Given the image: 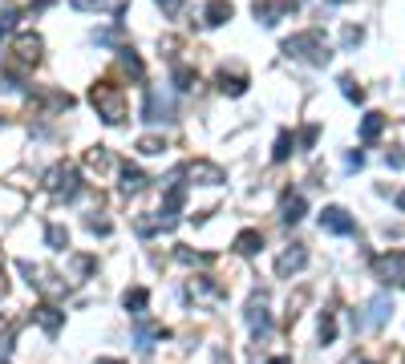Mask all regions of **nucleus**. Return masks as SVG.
<instances>
[{"label":"nucleus","instance_id":"nucleus-1","mask_svg":"<svg viewBox=\"0 0 405 364\" xmlns=\"http://www.w3.org/2000/svg\"><path fill=\"white\" fill-rule=\"evenodd\" d=\"M284 53L288 57H304L312 65H329V49H324L320 33H296V37H288L284 41Z\"/></svg>","mask_w":405,"mask_h":364},{"label":"nucleus","instance_id":"nucleus-2","mask_svg":"<svg viewBox=\"0 0 405 364\" xmlns=\"http://www.w3.org/2000/svg\"><path fill=\"white\" fill-rule=\"evenodd\" d=\"M93 105L101 110V118H106V122H122V118H126V105H122V89L110 85V81L93 85Z\"/></svg>","mask_w":405,"mask_h":364},{"label":"nucleus","instance_id":"nucleus-3","mask_svg":"<svg viewBox=\"0 0 405 364\" xmlns=\"http://www.w3.org/2000/svg\"><path fill=\"white\" fill-rule=\"evenodd\" d=\"M373 271H377L381 284H401L405 288V251H385L373 259Z\"/></svg>","mask_w":405,"mask_h":364},{"label":"nucleus","instance_id":"nucleus-4","mask_svg":"<svg viewBox=\"0 0 405 364\" xmlns=\"http://www.w3.org/2000/svg\"><path fill=\"white\" fill-rule=\"evenodd\" d=\"M49 190L57 199H77V190H81V178H77L73 166H57L49 175Z\"/></svg>","mask_w":405,"mask_h":364},{"label":"nucleus","instance_id":"nucleus-5","mask_svg":"<svg viewBox=\"0 0 405 364\" xmlns=\"http://www.w3.org/2000/svg\"><path fill=\"white\" fill-rule=\"evenodd\" d=\"M142 118L154 122V126H158V122H170V118H175V101L166 98L163 89H150V93H146V110H142Z\"/></svg>","mask_w":405,"mask_h":364},{"label":"nucleus","instance_id":"nucleus-6","mask_svg":"<svg viewBox=\"0 0 405 364\" xmlns=\"http://www.w3.org/2000/svg\"><path fill=\"white\" fill-rule=\"evenodd\" d=\"M320 227H324L329 235H353L357 231L353 214L344 211V207H324V211H320Z\"/></svg>","mask_w":405,"mask_h":364},{"label":"nucleus","instance_id":"nucleus-7","mask_svg":"<svg viewBox=\"0 0 405 364\" xmlns=\"http://www.w3.org/2000/svg\"><path fill=\"white\" fill-rule=\"evenodd\" d=\"M304 264H308V251H304V247H288V251L276 259V271H280V279H288V276H296Z\"/></svg>","mask_w":405,"mask_h":364},{"label":"nucleus","instance_id":"nucleus-8","mask_svg":"<svg viewBox=\"0 0 405 364\" xmlns=\"http://www.w3.org/2000/svg\"><path fill=\"white\" fill-rule=\"evenodd\" d=\"M33 320H37L49 336H57V332H61V324H65V312H57L53 303H41V308H33Z\"/></svg>","mask_w":405,"mask_h":364},{"label":"nucleus","instance_id":"nucleus-9","mask_svg":"<svg viewBox=\"0 0 405 364\" xmlns=\"http://www.w3.org/2000/svg\"><path fill=\"white\" fill-rule=\"evenodd\" d=\"M187 175L195 178V182H202V187H219V182H223V170L211 166V162H190Z\"/></svg>","mask_w":405,"mask_h":364},{"label":"nucleus","instance_id":"nucleus-10","mask_svg":"<svg viewBox=\"0 0 405 364\" xmlns=\"http://www.w3.org/2000/svg\"><path fill=\"white\" fill-rule=\"evenodd\" d=\"M365 312H369V316H365V324H369V328H377V324H385V320H389V312H393V300H389V296H373Z\"/></svg>","mask_w":405,"mask_h":364},{"label":"nucleus","instance_id":"nucleus-11","mask_svg":"<svg viewBox=\"0 0 405 364\" xmlns=\"http://www.w3.org/2000/svg\"><path fill=\"white\" fill-rule=\"evenodd\" d=\"M247 324H252L255 336H267V332H272V316H267L264 300H252V308H247Z\"/></svg>","mask_w":405,"mask_h":364},{"label":"nucleus","instance_id":"nucleus-12","mask_svg":"<svg viewBox=\"0 0 405 364\" xmlns=\"http://www.w3.org/2000/svg\"><path fill=\"white\" fill-rule=\"evenodd\" d=\"M146 303H150V291L146 288H130L126 291V312L130 316H138L142 320V316H146Z\"/></svg>","mask_w":405,"mask_h":364},{"label":"nucleus","instance_id":"nucleus-13","mask_svg":"<svg viewBox=\"0 0 405 364\" xmlns=\"http://www.w3.org/2000/svg\"><path fill=\"white\" fill-rule=\"evenodd\" d=\"M280 219H284V223H300V219H304V199H300V194H288V199H284Z\"/></svg>","mask_w":405,"mask_h":364},{"label":"nucleus","instance_id":"nucleus-14","mask_svg":"<svg viewBox=\"0 0 405 364\" xmlns=\"http://www.w3.org/2000/svg\"><path fill=\"white\" fill-rule=\"evenodd\" d=\"M260 247H264V235H260V231H243V235L235 239V251L240 255H255Z\"/></svg>","mask_w":405,"mask_h":364},{"label":"nucleus","instance_id":"nucleus-15","mask_svg":"<svg viewBox=\"0 0 405 364\" xmlns=\"http://www.w3.org/2000/svg\"><path fill=\"white\" fill-rule=\"evenodd\" d=\"M231 21V4L227 0H211L207 4V25H227Z\"/></svg>","mask_w":405,"mask_h":364},{"label":"nucleus","instance_id":"nucleus-16","mask_svg":"<svg viewBox=\"0 0 405 364\" xmlns=\"http://www.w3.org/2000/svg\"><path fill=\"white\" fill-rule=\"evenodd\" d=\"M142 187H146V175H142L138 166H126V170H122V190H126V194H138Z\"/></svg>","mask_w":405,"mask_h":364},{"label":"nucleus","instance_id":"nucleus-17","mask_svg":"<svg viewBox=\"0 0 405 364\" xmlns=\"http://www.w3.org/2000/svg\"><path fill=\"white\" fill-rule=\"evenodd\" d=\"M385 126V113H365V122H361V142H373Z\"/></svg>","mask_w":405,"mask_h":364},{"label":"nucleus","instance_id":"nucleus-18","mask_svg":"<svg viewBox=\"0 0 405 364\" xmlns=\"http://www.w3.org/2000/svg\"><path fill=\"white\" fill-rule=\"evenodd\" d=\"M16 57H21V61H37L41 57V37H21L16 41Z\"/></svg>","mask_w":405,"mask_h":364},{"label":"nucleus","instance_id":"nucleus-19","mask_svg":"<svg viewBox=\"0 0 405 364\" xmlns=\"http://www.w3.org/2000/svg\"><path fill=\"white\" fill-rule=\"evenodd\" d=\"M243 85H247V77H243V73H219V89H223V93H231V98H240V93H243Z\"/></svg>","mask_w":405,"mask_h":364},{"label":"nucleus","instance_id":"nucleus-20","mask_svg":"<svg viewBox=\"0 0 405 364\" xmlns=\"http://www.w3.org/2000/svg\"><path fill=\"white\" fill-rule=\"evenodd\" d=\"M45 243H49L53 251H65V247H69V231H65V227H57V223H53L49 231H45Z\"/></svg>","mask_w":405,"mask_h":364},{"label":"nucleus","instance_id":"nucleus-21","mask_svg":"<svg viewBox=\"0 0 405 364\" xmlns=\"http://www.w3.org/2000/svg\"><path fill=\"white\" fill-rule=\"evenodd\" d=\"M341 93H344L349 101H365V89L357 85L353 77H341Z\"/></svg>","mask_w":405,"mask_h":364},{"label":"nucleus","instance_id":"nucleus-22","mask_svg":"<svg viewBox=\"0 0 405 364\" xmlns=\"http://www.w3.org/2000/svg\"><path fill=\"white\" fill-rule=\"evenodd\" d=\"M288 154H292V134H280V138H276V154H272V158H276V162H284Z\"/></svg>","mask_w":405,"mask_h":364},{"label":"nucleus","instance_id":"nucleus-23","mask_svg":"<svg viewBox=\"0 0 405 364\" xmlns=\"http://www.w3.org/2000/svg\"><path fill=\"white\" fill-rule=\"evenodd\" d=\"M138 150H142V154H163L166 146H163L158 138H142V142H138Z\"/></svg>","mask_w":405,"mask_h":364},{"label":"nucleus","instance_id":"nucleus-24","mask_svg":"<svg viewBox=\"0 0 405 364\" xmlns=\"http://www.w3.org/2000/svg\"><path fill=\"white\" fill-rule=\"evenodd\" d=\"M332 336H337V324H332V316H324V320H320V340L329 344Z\"/></svg>","mask_w":405,"mask_h":364},{"label":"nucleus","instance_id":"nucleus-25","mask_svg":"<svg viewBox=\"0 0 405 364\" xmlns=\"http://www.w3.org/2000/svg\"><path fill=\"white\" fill-rule=\"evenodd\" d=\"M361 41H365V33H361V28H344V45H361Z\"/></svg>","mask_w":405,"mask_h":364},{"label":"nucleus","instance_id":"nucleus-26","mask_svg":"<svg viewBox=\"0 0 405 364\" xmlns=\"http://www.w3.org/2000/svg\"><path fill=\"white\" fill-rule=\"evenodd\" d=\"M89 231H93V235H110V223H106V219H89Z\"/></svg>","mask_w":405,"mask_h":364},{"label":"nucleus","instance_id":"nucleus-27","mask_svg":"<svg viewBox=\"0 0 405 364\" xmlns=\"http://www.w3.org/2000/svg\"><path fill=\"white\" fill-rule=\"evenodd\" d=\"M385 162H389V166H405V154H385Z\"/></svg>","mask_w":405,"mask_h":364},{"label":"nucleus","instance_id":"nucleus-28","mask_svg":"<svg viewBox=\"0 0 405 364\" xmlns=\"http://www.w3.org/2000/svg\"><path fill=\"white\" fill-rule=\"evenodd\" d=\"M158 4H163L166 13H178V0H158Z\"/></svg>","mask_w":405,"mask_h":364},{"label":"nucleus","instance_id":"nucleus-29","mask_svg":"<svg viewBox=\"0 0 405 364\" xmlns=\"http://www.w3.org/2000/svg\"><path fill=\"white\" fill-rule=\"evenodd\" d=\"M267 364H292L288 356H276V360H267Z\"/></svg>","mask_w":405,"mask_h":364},{"label":"nucleus","instance_id":"nucleus-30","mask_svg":"<svg viewBox=\"0 0 405 364\" xmlns=\"http://www.w3.org/2000/svg\"><path fill=\"white\" fill-rule=\"evenodd\" d=\"M397 207H401V211H405V190H401V194H397Z\"/></svg>","mask_w":405,"mask_h":364},{"label":"nucleus","instance_id":"nucleus-31","mask_svg":"<svg viewBox=\"0 0 405 364\" xmlns=\"http://www.w3.org/2000/svg\"><path fill=\"white\" fill-rule=\"evenodd\" d=\"M98 364H122V360H98Z\"/></svg>","mask_w":405,"mask_h":364},{"label":"nucleus","instance_id":"nucleus-32","mask_svg":"<svg viewBox=\"0 0 405 364\" xmlns=\"http://www.w3.org/2000/svg\"><path fill=\"white\" fill-rule=\"evenodd\" d=\"M329 4H341V0H329Z\"/></svg>","mask_w":405,"mask_h":364}]
</instances>
